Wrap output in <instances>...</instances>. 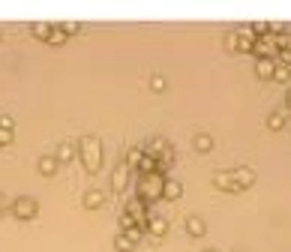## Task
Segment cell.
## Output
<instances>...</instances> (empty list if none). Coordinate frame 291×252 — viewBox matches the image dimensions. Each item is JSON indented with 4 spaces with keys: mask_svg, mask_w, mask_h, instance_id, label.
Here are the masks:
<instances>
[{
    "mask_svg": "<svg viewBox=\"0 0 291 252\" xmlns=\"http://www.w3.org/2000/svg\"><path fill=\"white\" fill-rule=\"evenodd\" d=\"M162 186H165V177L156 174V171H153V174H138V180H135V195L150 204V201L162 198Z\"/></svg>",
    "mask_w": 291,
    "mask_h": 252,
    "instance_id": "1",
    "label": "cell"
},
{
    "mask_svg": "<svg viewBox=\"0 0 291 252\" xmlns=\"http://www.w3.org/2000/svg\"><path fill=\"white\" fill-rule=\"evenodd\" d=\"M78 153H81V162L90 171H96L99 165H102V144H99V138H93V135H87V138L78 141Z\"/></svg>",
    "mask_w": 291,
    "mask_h": 252,
    "instance_id": "2",
    "label": "cell"
},
{
    "mask_svg": "<svg viewBox=\"0 0 291 252\" xmlns=\"http://www.w3.org/2000/svg\"><path fill=\"white\" fill-rule=\"evenodd\" d=\"M36 210H39V204H36V198H30V195H21V198L12 201V213H15L18 219H33Z\"/></svg>",
    "mask_w": 291,
    "mask_h": 252,
    "instance_id": "3",
    "label": "cell"
},
{
    "mask_svg": "<svg viewBox=\"0 0 291 252\" xmlns=\"http://www.w3.org/2000/svg\"><path fill=\"white\" fill-rule=\"evenodd\" d=\"M252 51H255L258 57H273V54H279V45H276V39H273V36L267 33V36H261V39H255Z\"/></svg>",
    "mask_w": 291,
    "mask_h": 252,
    "instance_id": "4",
    "label": "cell"
},
{
    "mask_svg": "<svg viewBox=\"0 0 291 252\" xmlns=\"http://www.w3.org/2000/svg\"><path fill=\"white\" fill-rule=\"evenodd\" d=\"M213 183H216L219 189H240L234 171H219V174H213Z\"/></svg>",
    "mask_w": 291,
    "mask_h": 252,
    "instance_id": "5",
    "label": "cell"
},
{
    "mask_svg": "<svg viewBox=\"0 0 291 252\" xmlns=\"http://www.w3.org/2000/svg\"><path fill=\"white\" fill-rule=\"evenodd\" d=\"M126 183H130V165H117V168L111 171V186L126 189Z\"/></svg>",
    "mask_w": 291,
    "mask_h": 252,
    "instance_id": "6",
    "label": "cell"
},
{
    "mask_svg": "<svg viewBox=\"0 0 291 252\" xmlns=\"http://www.w3.org/2000/svg\"><path fill=\"white\" fill-rule=\"evenodd\" d=\"M75 156H78V147H75L72 141H60V147H57V162H72Z\"/></svg>",
    "mask_w": 291,
    "mask_h": 252,
    "instance_id": "7",
    "label": "cell"
},
{
    "mask_svg": "<svg viewBox=\"0 0 291 252\" xmlns=\"http://www.w3.org/2000/svg\"><path fill=\"white\" fill-rule=\"evenodd\" d=\"M147 228H150V234H165L168 231V219L159 216V213H150L147 216Z\"/></svg>",
    "mask_w": 291,
    "mask_h": 252,
    "instance_id": "8",
    "label": "cell"
},
{
    "mask_svg": "<svg viewBox=\"0 0 291 252\" xmlns=\"http://www.w3.org/2000/svg\"><path fill=\"white\" fill-rule=\"evenodd\" d=\"M255 69H258L261 78H273V72H276V60H273V57H258Z\"/></svg>",
    "mask_w": 291,
    "mask_h": 252,
    "instance_id": "9",
    "label": "cell"
},
{
    "mask_svg": "<svg viewBox=\"0 0 291 252\" xmlns=\"http://www.w3.org/2000/svg\"><path fill=\"white\" fill-rule=\"evenodd\" d=\"M183 186L174 180V177H165V186H162V198H180Z\"/></svg>",
    "mask_w": 291,
    "mask_h": 252,
    "instance_id": "10",
    "label": "cell"
},
{
    "mask_svg": "<svg viewBox=\"0 0 291 252\" xmlns=\"http://www.w3.org/2000/svg\"><path fill=\"white\" fill-rule=\"evenodd\" d=\"M36 165H39V174H54L60 162H57V156H39Z\"/></svg>",
    "mask_w": 291,
    "mask_h": 252,
    "instance_id": "11",
    "label": "cell"
},
{
    "mask_svg": "<svg viewBox=\"0 0 291 252\" xmlns=\"http://www.w3.org/2000/svg\"><path fill=\"white\" fill-rule=\"evenodd\" d=\"M204 228H207V225H204L201 216H189V219H186V231H189L192 237H204Z\"/></svg>",
    "mask_w": 291,
    "mask_h": 252,
    "instance_id": "12",
    "label": "cell"
},
{
    "mask_svg": "<svg viewBox=\"0 0 291 252\" xmlns=\"http://www.w3.org/2000/svg\"><path fill=\"white\" fill-rule=\"evenodd\" d=\"M102 204H105V195H102L99 189L84 192V207H102Z\"/></svg>",
    "mask_w": 291,
    "mask_h": 252,
    "instance_id": "13",
    "label": "cell"
},
{
    "mask_svg": "<svg viewBox=\"0 0 291 252\" xmlns=\"http://www.w3.org/2000/svg\"><path fill=\"white\" fill-rule=\"evenodd\" d=\"M141 159H144V147H141V144L130 147V153H126V165H130V168H138V165H141Z\"/></svg>",
    "mask_w": 291,
    "mask_h": 252,
    "instance_id": "14",
    "label": "cell"
},
{
    "mask_svg": "<svg viewBox=\"0 0 291 252\" xmlns=\"http://www.w3.org/2000/svg\"><path fill=\"white\" fill-rule=\"evenodd\" d=\"M234 174H237V183H240V189L249 186V183L255 180V171H252V168H243V165H240V168H234Z\"/></svg>",
    "mask_w": 291,
    "mask_h": 252,
    "instance_id": "15",
    "label": "cell"
},
{
    "mask_svg": "<svg viewBox=\"0 0 291 252\" xmlns=\"http://www.w3.org/2000/svg\"><path fill=\"white\" fill-rule=\"evenodd\" d=\"M54 30V21H36L33 24V36H39V39H48Z\"/></svg>",
    "mask_w": 291,
    "mask_h": 252,
    "instance_id": "16",
    "label": "cell"
},
{
    "mask_svg": "<svg viewBox=\"0 0 291 252\" xmlns=\"http://www.w3.org/2000/svg\"><path fill=\"white\" fill-rule=\"evenodd\" d=\"M282 123H285V114L276 108V111H270V117H267V126L270 129H282Z\"/></svg>",
    "mask_w": 291,
    "mask_h": 252,
    "instance_id": "17",
    "label": "cell"
},
{
    "mask_svg": "<svg viewBox=\"0 0 291 252\" xmlns=\"http://www.w3.org/2000/svg\"><path fill=\"white\" fill-rule=\"evenodd\" d=\"M195 147H198V150H201V153H207V150H210V147H213V138H210V135H204V132H201V135H195Z\"/></svg>",
    "mask_w": 291,
    "mask_h": 252,
    "instance_id": "18",
    "label": "cell"
},
{
    "mask_svg": "<svg viewBox=\"0 0 291 252\" xmlns=\"http://www.w3.org/2000/svg\"><path fill=\"white\" fill-rule=\"evenodd\" d=\"M63 39H66V33L60 30V21H54V30H51V36H48V42H51V45H60Z\"/></svg>",
    "mask_w": 291,
    "mask_h": 252,
    "instance_id": "19",
    "label": "cell"
},
{
    "mask_svg": "<svg viewBox=\"0 0 291 252\" xmlns=\"http://www.w3.org/2000/svg\"><path fill=\"white\" fill-rule=\"evenodd\" d=\"M114 246H117V249H123V252H130L132 246H135V240H132V237H126V234H117Z\"/></svg>",
    "mask_w": 291,
    "mask_h": 252,
    "instance_id": "20",
    "label": "cell"
},
{
    "mask_svg": "<svg viewBox=\"0 0 291 252\" xmlns=\"http://www.w3.org/2000/svg\"><path fill=\"white\" fill-rule=\"evenodd\" d=\"M291 78V69L288 66H279V63H276V72H273V81H288Z\"/></svg>",
    "mask_w": 291,
    "mask_h": 252,
    "instance_id": "21",
    "label": "cell"
},
{
    "mask_svg": "<svg viewBox=\"0 0 291 252\" xmlns=\"http://www.w3.org/2000/svg\"><path fill=\"white\" fill-rule=\"evenodd\" d=\"M60 30L69 36V33H78V30H81V24H78V21H60Z\"/></svg>",
    "mask_w": 291,
    "mask_h": 252,
    "instance_id": "22",
    "label": "cell"
},
{
    "mask_svg": "<svg viewBox=\"0 0 291 252\" xmlns=\"http://www.w3.org/2000/svg\"><path fill=\"white\" fill-rule=\"evenodd\" d=\"M267 24H270V33H276V39H279L282 30H285V24H282V21H267Z\"/></svg>",
    "mask_w": 291,
    "mask_h": 252,
    "instance_id": "23",
    "label": "cell"
},
{
    "mask_svg": "<svg viewBox=\"0 0 291 252\" xmlns=\"http://www.w3.org/2000/svg\"><path fill=\"white\" fill-rule=\"evenodd\" d=\"M0 129H9V132H12V129H15V120H12L9 114H3V117H0Z\"/></svg>",
    "mask_w": 291,
    "mask_h": 252,
    "instance_id": "24",
    "label": "cell"
},
{
    "mask_svg": "<svg viewBox=\"0 0 291 252\" xmlns=\"http://www.w3.org/2000/svg\"><path fill=\"white\" fill-rule=\"evenodd\" d=\"M150 87H153V90H162V87H165V78H162V75H153V78H150Z\"/></svg>",
    "mask_w": 291,
    "mask_h": 252,
    "instance_id": "25",
    "label": "cell"
},
{
    "mask_svg": "<svg viewBox=\"0 0 291 252\" xmlns=\"http://www.w3.org/2000/svg\"><path fill=\"white\" fill-rule=\"evenodd\" d=\"M9 141H12V132H9V129H0V147L9 144Z\"/></svg>",
    "mask_w": 291,
    "mask_h": 252,
    "instance_id": "26",
    "label": "cell"
},
{
    "mask_svg": "<svg viewBox=\"0 0 291 252\" xmlns=\"http://www.w3.org/2000/svg\"><path fill=\"white\" fill-rule=\"evenodd\" d=\"M3 204H6V198H3V195H0V207H3Z\"/></svg>",
    "mask_w": 291,
    "mask_h": 252,
    "instance_id": "27",
    "label": "cell"
},
{
    "mask_svg": "<svg viewBox=\"0 0 291 252\" xmlns=\"http://www.w3.org/2000/svg\"><path fill=\"white\" fill-rule=\"evenodd\" d=\"M204 252H219V249H204Z\"/></svg>",
    "mask_w": 291,
    "mask_h": 252,
    "instance_id": "28",
    "label": "cell"
},
{
    "mask_svg": "<svg viewBox=\"0 0 291 252\" xmlns=\"http://www.w3.org/2000/svg\"><path fill=\"white\" fill-rule=\"evenodd\" d=\"M288 105H291V90H288Z\"/></svg>",
    "mask_w": 291,
    "mask_h": 252,
    "instance_id": "29",
    "label": "cell"
}]
</instances>
